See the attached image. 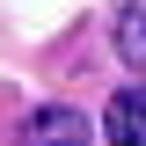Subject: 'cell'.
Wrapping results in <instances>:
<instances>
[{
    "label": "cell",
    "mask_w": 146,
    "mask_h": 146,
    "mask_svg": "<svg viewBox=\"0 0 146 146\" xmlns=\"http://www.w3.org/2000/svg\"><path fill=\"white\" fill-rule=\"evenodd\" d=\"M15 146H88V117L73 102H36L29 117H22Z\"/></svg>",
    "instance_id": "1"
},
{
    "label": "cell",
    "mask_w": 146,
    "mask_h": 146,
    "mask_svg": "<svg viewBox=\"0 0 146 146\" xmlns=\"http://www.w3.org/2000/svg\"><path fill=\"white\" fill-rule=\"evenodd\" d=\"M102 124H110V146H146V88H117Z\"/></svg>",
    "instance_id": "2"
},
{
    "label": "cell",
    "mask_w": 146,
    "mask_h": 146,
    "mask_svg": "<svg viewBox=\"0 0 146 146\" xmlns=\"http://www.w3.org/2000/svg\"><path fill=\"white\" fill-rule=\"evenodd\" d=\"M117 51L131 66H146V0H124V15H117Z\"/></svg>",
    "instance_id": "3"
}]
</instances>
